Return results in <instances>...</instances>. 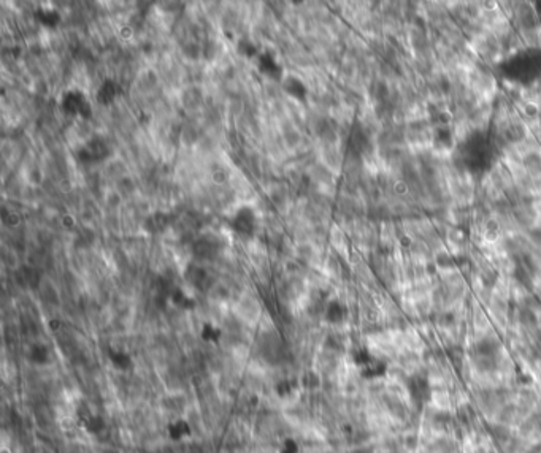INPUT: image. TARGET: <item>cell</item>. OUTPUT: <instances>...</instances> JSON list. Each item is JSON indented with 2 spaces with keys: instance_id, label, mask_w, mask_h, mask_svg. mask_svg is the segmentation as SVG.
I'll list each match as a JSON object with an SVG mask.
<instances>
[{
  "instance_id": "obj_12",
  "label": "cell",
  "mask_w": 541,
  "mask_h": 453,
  "mask_svg": "<svg viewBox=\"0 0 541 453\" xmlns=\"http://www.w3.org/2000/svg\"><path fill=\"white\" fill-rule=\"evenodd\" d=\"M372 95H373V99H376L378 102H386L387 95H389L387 86L382 83V81L373 83V86H372Z\"/></svg>"
},
{
  "instance_id": "obj_8",
  "label": "cell",
  "mask_w": 541,
  "mask_h": 453,
  "mask_svg": "<svg viewBox=\"0 0 541 453\" xmlns=\"http://www.w3.org/2000/svg\"><path fill=\"white\" fill-rule=\"evenodd\" d=\"M410 391H411V396L415 398L416 401H424L425 398H427V393H429L427 381H425V379H422V377L411 379Z\"/></svg>"
},
{
  "instance_id": "obj_9",
  "label": "cell",
  "mask_w": 541,
  "mask_h": 453,
  "mask_svg": "<svg viewBox=\"0 0 541 453\" xmlns=\"http://www.w3.org/2000/svg\"><path fill=\"white\" fill-rule=\"evenodd\" d=\"M37 20L39 22L44 24V26H48V27H56L59 21H60V16L56 10H50V8H45V10H39L37 11Z\"/></svg>"
},
{
  "instance_id": "obj_2",
  "label": "cell",
  "mask_w": 541,
  "mask_h": 453,
  "mask_svg": "<svg viewBox=\"0 0 541 453\" xmlns=\"http://www.w3.org/2000/svg\"><path fill=\"white\" fill-rule=\"evenodd\" d=\"M232 229L240 235H253L256 230V214L249 206H241L232 217Z\"/></svg>"
},
{
  "instance_id": "obj_5",
  "label": "cell",
  "mask_w": 541,
  "mask_h": 453,
  "mask_svg": "<svg viewBox=\"0 0 541 453\" xmlns=\"http://www.w3.org/2000/svg\"><path fill=\"white\" fill-rule=\"evenodd\" d=\"M194 252H196V255H199L200 259H211V257H215L218 252V243L216 240H211L208 236L200 238L196 243V246H194Z\"/></svg>"
},
{
  "instance_id": "obj_10",
  "label": "cell",
  "mask_w": 541,
  "mask_h": 453,
  "mask_svg": "<svg viewBox=\"0 0 541 453\" xmlns=\"http://www.w3.org/2000/svg\"><path fill=\"white\" fill-rule=\"evenodd\" d=\"M524 165H526V170L530 175H533V176L541 175V154L540 152H535V151L528 152V154L524 157Z\"/></svg>"
},
{
  "instance_id": "obj_7",
  "label": "cell",
  "mask_w": 541,
  "mask_h": 453,
  "mask_svg": "<svg viewBox=\"0 0 541 453\" xmlns=\"http://www.w3.org/2000/svg\"><path fill=\"white\" fill-rule=\"evenodd\" d=\"M284 89H286V93H288L289 95H293V97H295V99H299V100H303V99H305V95H307L305 84H303L300 79H297V78H288V79H286Z\"/></svg>"
},
{
  "instance_id": "obj_14",
  "label": "cell",
  "mask_w": 541,
  "mask_h": 453,
  "mask_svg": "<svg viewBox=\"0 0 541 453\" xmlns=\"http://www.w3.org/2000/svg\"><path fill=\"white\" fill-rule=\"evenodd\" d=\"M239 53L245 58H253L254 54H256V48H254L253 43H249V41H240Z\"/></svg>"
},
{
  "instance_id": "obj_11",
  "label": "cell",
  "mask_w": 541,
  "mask_h": 453,
  "mask_svg": "<svg viewBox=\"0 0 541 453\" xmlns=\"http://www.w3.org/2000/svg\"><path fill=\"white\" fill-rule=\"evenodd\" d=\"M326 317H327V320L332 322V323L342 322V320H343V317H345V309H343V306L340 304V303H337V302L330 303L329 306H327Z\"/></svg>"
},
{
  "instance_id": "obj_1",
  "label": "cell",
  "mask_w": 541,
  "mask_h": 453,
  "mask_svg": "<svg viewBox=\"0 0 541 453\" xmlns=\"http://www.w3.org/2000/svg\"><path fill=\"white\" fill-rule=\"evenodd\" d=\"M60 105H62V111H65L67 114L81 116L83 119H89L91 113H93L89 100L80 90H70V93L64 94Z\"/></svg>"
},
{
  "instance_id": "obj_13",
  "label": "cell",
  "mask_w": 541,
  "mask_h": 453,
  "mask_svg": "<svg viewBox=\"0 0 541 453\" xmlns=\"http://www.w3.org/2000/svg\"><path fill=\"white\" fill-rule=\"evenodd\" d=\"M148 224H149L151 230H153V231H161V230H163L167 226V216H163V214L157 212V214H154V216L148 220Z\"/></svg>"
},
{
  "instance_id": "obj_6",
  "label": "cell",
  "mask_w": 541,
  "mask_h": 453,
  "mask_svg": "<svg viewBox=\"0 0 541 453\" xmlns=\"http://www.w3.org/2000/svg\"><path fill=\"white\" fill-rule=\"evenodd\" d=\"M116 95L118 84L112 81V79H107V81L100 86L99 93H97V100H99L100 105H110V103L116 99Z\"/></svg>"
},
{
  "instance_id": "obj_4",
  "label": "cell",
  "mask_w": 541,
  "mask_h": 453,
  "mask_svg": "<svg viewBox=\"0 0 541 453\" xmlns=\"http://www.w3.org/2000/svg\"><path fill=\"white\" fill-rule=\"evenodd\" d=\"M259 69L262 73H265L267 76H270L273 79H279L281 78V65L276 62V59L272 56V54H262L259 58Z\"/></svg>"
},
{
  "instance_id": "obj_3",
  "label": "cell",
  "mask_w": 541,
  "mask_h": 453,
  "mask_svg": "<svg viewBox=\"0 0 541 453\" xmlns=\"http://www.w3.org/2000/svg\"><path fill=\"white\" fill-rule=\"evenodd\" d=\"M78 156H80L81 162H99L110 156V149H108L107 143L102 138H93Z\"/></svg>"
}]
</instances>
